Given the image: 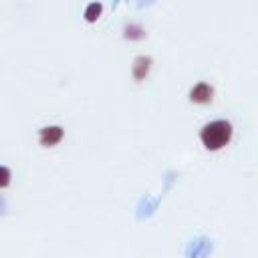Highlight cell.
<instances>
[{"instance_id":"1","label":"cell","mask_w":258,"mask_h":258,"mask_svg":"<svg viewBox=\"0 0 258 258\" xmlns=\"http://www.w3.org/2000/svg\"><path fill=\"white\" fill-rule=\"evenodd\" d=\"M200 139H202V143H204L206 149L218 151V149L226 147L228 141L232 139V125L226 119L212 121V123L204 125V129L200 131Z\"/></svg>"},{"instance_id":"2","label":"cell","mask_w":258,"mask_h":258,"mask_svg":"<svg viewBox=\"0 0 258 258\" xmlns=\"http://www.w3.org/2000/svg\"><path fill=\"white\" fill-rule=\"evenodd\" d=\"M214 99V87L208 85V83H198L191 87L189 91V101L191 103H198V105H206Z\"/></svg>"},{"instance_id":"3","label":"cell","mask_w":258,"mask_h":258,"mask_svg":"<svg viewBox=\"0 0 258 258\" xmlns=\"http://www.w3.org/2000/svg\"><path fill=\"white\" fill-rule=\"evenodd\" d=\"M62 129L60 127H56V125H52V127H44V129H40V133H38V141H40V145H44V147H52V145H56L60 139H62Z\"/></svg>"},{"instance_id":"4","label":"cell","mask_w":258,"mask_h":258,"mask_svg":"<svg viewBox=\"0 0 258 258\" xmlns=\"http://www.w3.org/2000/svg\"><path fill=\"white\" fill-rule=\"evenodd\" d=\"M149 67H151V58L149 56H139L135 58L133 62V79L135 81H143L149 73Z\"/></svg>"},{"instance_id":"5","label":"cell","mask_w":258,"mask_h":258,"mask_svg":"<svg viewBox=\"0 0 258 258\" xmlns=\"http://www.w3.org/2000/svg\"><path fill=\"white\" fill-rule=\"evenodd\" d=\"M101 12H103V6H101L99 2H91V4L85 8V20H87V22H95V20L101 16Z\"/></svg>"},{"instance_id":"6","label":"cell","mask_w":258,"mask_h":258,"mask_svg":"<svg viewBox=\"0 0 258 258\" xmlns=\"http://www.w3.org/2000/svg\"><path fill=\"white\" fill-rule=\"evenodd\" d=\"M10 183V171L0 165V187H6Z\"/></svg>"},{"instance_id":"7","label":"cell","mask_w":258,"mask_h":258,"mask_svg":"<svg viewBox=\"0 0 258 258\" xmlns=\"http://www.w3.org/2000/svg\"><path fill=\"white\" fill-rule=\"evenodd\" d=\"M125 34H127V36H129V38H135V36H137V38H139V36H143V30H141V28H137V26H133V24H131V26H129V28H127V30H125Z\"/></svg>"}]
</instances>
